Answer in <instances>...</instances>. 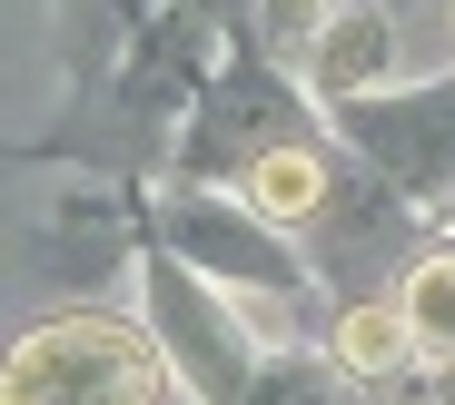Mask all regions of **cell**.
<instances>
[{"mask_svg":"<svg viewBox=\"0 0 455 405\" xmlns=\"http://www.w3.org/2000/svg\"><path fill=\"white\" fill-rule=\"evenodd\" d=\"M337 366H347L356 385H387V376H406V366H416V327H406V306H396V297L347 306V316H337Z\"/></svg>","mask_w":455,"mask_h":405,"instance_id":"5","label":"cell"},{"mask_svg":"<svg viewBox=\"0 0 455 405\" xmlns=\"http://www.w3.org/2000/svg\"><path fill=\"white\" fill-rule=\"evenodd\" d=\"M148 316H159V346L179 356V376H188V395H198V405H248L258 356H248L238 316L218 306V287H208L198 267H179V258L148 267Z\"/></svg>","mask_w":455,"mask_h":405,"instance_id":"2","label":"cell"},{"mask_svg":"<svg viewBox=\"0 0 455 405\" xmlns=\"http://www.w3.org/2000/svg\"><path fill=\"white\" fill-rule=\"evenodd\" d=\"M248 208L267 218V227H307L317 208H327V158L317 148H258L248 158Z\"/></svg>","mask_w":455,"mask_h":405,"instance_id":"4","label":"cell"},{"mask_svg":"<svg viewBox=\"0 0 455 405\" xmlns=\"http://www.w3.org/2000/svg\"><path fill=\"white\" fill-rule=\"evenodd\" d=\"M11 405H159V346L119 316H50L0 356Z\"/></svg>","mask_w":455,"mask_h":405,"instance_id":"1","label":"cell"},{"mask_svg":"<svg viewBox=\"0 0 455 405\" xmlns=\"http://www.w3.org/2000/svg\"><path fill=\"white\" fill-rule=\"evenodd\" d=\"M396 306H406V327H416L426 356H455V248H445V258H416Z\"/></svg>","mask_w":455,"mask_h":405,"instance_id":"8","label":"cell"},{"mask_svg":"<svg viewBox=\"0 0 455 405\" xmlns=\"http://www.w3.org/2000/svg\"><path fill=\"white\" fill-rule=\"evenodd\" d=\"M258 20L277 50H317V30L337 20V0H258Z\"/></svg>","mask_w":455,"mask_h":405,"instance_id":"9","label":"cell"},{"mask_svg":"<svg viewBox=\"0 0 455 405\" xmlns=\"http://www.w3.org/2000/svg\"><path fill=\"white\" fill-rule=\"evenodd\" d=\"M169 248L179 258H198V267H228V277H258V287H307V267H297L277 237H267V218L258 208H218V198H179L169 208Z\"/></svg>","mask_w":455,"mask_h":405,"instance_id":"3","label":"cell"},{"mask_svg":"<svg viewBox=\"0 0 455 405\" xmlns=\"http://www.w3.org/2000/svg\"><path fill=\"white\" fill-rule=\"evenodd\" d=\"M387 40H396V30L376 20V11H347V0H337V20L317 30V69H327V90H337V99L376 90V79L396 69V50H387Z\"/></svg>","mask_w":455,"mask_h":405,"instance_id":"6","label":"cell"},{"mask_svg":"<svg viewBox=\"0 0 455 405\" xmlns=\"http://www.w3.org/2000/svg\"><path fill=\"white\" fill-rule=\"evenodd\" d=\"M248 405H366V395H356V376H347L337 356H327V366H317V356H267V366L248 376Z\"/></svg>","mask_w":455,"mask_h":405,"instance_id":"7","label":"cell"}]
</instances>
